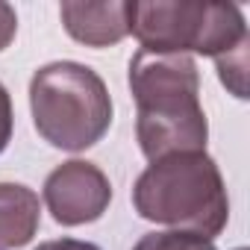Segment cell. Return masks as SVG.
<instances>
[{"label":"cell","instance_id":"obj_1","mask_svg":"<svg viewBox=\"0 0 250 250\" xmlns=\"http://www.w3.org/2000/svg\"><path fill=\"white\" fill-rule=\"evenodd\" d=\"M130 88L139 106L136 136L150 162L171 153L206 150L209 124L191 56L139 50L130 62Z\"/></svg>","mask_w":250,"mask_h":250},{"label":"cell","instance_id":"obj_2","mask_svg":"<svg viewBox=\"0 0 250 250\" xmlns=\"http://www.w3.org/2000/svg\"><path fill=\"white\" fill-rule=\"evenodd\" d=\"M130 33L147 53L186 56L188 50L212 56L221 80L235 97H244V15L235 3L203 0H150L130 3Z\"/></svg>","mask_w":250,"mask_h":250},{"label":"cell","instance_id":"obj_3","mask_svg":"<svg viewBox=\"0 0 250 250\" xmlns=\"http://www.w3.org/2000/svg\"><path fill=\"white\" fill-rule=\"evenodd\" d=\"M133 203L145 221L168 224L209 241L227 227L229 218L221 171L206 150L153 159L133 186Z\"/></svg>","mask_w":250,"mask_h":250},{"label":"cell","instance_id":"obj_4","mask_svg":"<svg viewBox=\"0 0 250 250\" xmlns=\"http://www.w3.org/2000/svg\"><path fill=\"white\" fill-rule=\"evenodd\" d=\"M30 106L39 136L59 150L97 145L112 124L106 83L80 62H50L33 74Z\"/></svg>","mask_w":250,"mask_h":250},{"label":"cell","instance_id":"obj_5","mask_svg":"<svg viewBox=\"0 0 250 250\" xmlns=\"http://www.w3.org/2000/svg\"><path fill=\"white\" fill-rule=\"evenodd\" d=\"M112 200L109 177L83 159H71L50 171L44 180V203L62 227H80L97 221Z\"/></svg>","mask_w":250,"mask_h":250},{"label":"cell","instance_id":"obj_6","mask_svg":"<svg viewBox=\"0 0 250 250\" xmlns=\"http://www.w3.org/2000/svg\"><path fill=\"white\" fill-rule=\"evenodd\" d=\"M59 15H62L65 30L88 47L118 44L130 33V3L127 0H109V3H62Z\"/></svg>","mask_w":250,"mask_h":250},{"label":"cell","instance_id":"obj_7","mask_svg":"<svg viewBox=\"0 0 250 250\" xmlns=\"http://www.w3.org/2000/svg\"><path fill=\"white\" fill-rule=\"evenodd\" d=\"M39 194L18 183H0V250L24 247L39 229Z\"/></svg>","mask_w":250,"mask_h":250},{"label":"cell","instance_id":"obj_8","mask_svg":"<svg viewBox=\"0 0 250 250\" xmlns=\"http://www.w3.org/2000/svg\"><path fill=\"white\" fill-rule=\"evenodd\" d=\"M133 250H215V244L203 235L171 229V232H147L139 238Z\"/></svg>","mask_w":250,"mask_h":250},{"label":"cell","instance_id":"obj_9","mask_svg":"<svg viewBox=\"0 0 250 250\" xmlns=\"http://www.w3.org/2000/svg\"><path fill=\"white\" fill-rule=\"evenodd\" d=\"M9 139H12V100H9L6 85L0 83V153L6 150Z\"/></svg>","mask_w":250,"mask_h":250},{"label":"cell","instance_id":"obj_10","mask_svg":"<svg viewBox=\"0 0 250 250\" xmlns=\"http://www.w3.org/2000/svg\"><path fill=\"white\" fill-rule=\"evenodd\" d=\"M15 30H18V15L9 3H0V50L9 47V42L15 39Z\"/></svg>","mask_w":250,"mask_h":250},{"label":"cell","instance_id":"obj_11","mask_svg":"<svg viewBox=\"0 0 250 250\" xmlns=\"http://www.w3.org/2000/svg\"><path fill=\"white\" fill-rule=\"evenodd\" d=\"M36 250H100L91 241H80V238H59V241H44Z\"/></svg>","mask_w":250,"mask_h":250}]
</instances>
